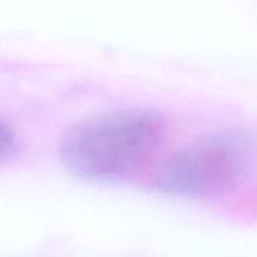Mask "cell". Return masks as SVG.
I'll return each instance as SVG.
<instances>
[{"instance_id": "6da1fadb", "label": "cell", "mask_w": 257, "mask_h": 257, "mask_svg": "<svg viewBox=\"0 0 257 257\" xmlns=\"http://www.w3.org/2000/svg\"><path fill=\"white\" fill-rule=\"evenodd\" d=\"M166 120L150 109H123L77 123L65 132L60 158L75 176L125 182L140 175L162 147Z\"/></svg>"}, {"instance_id": "7a4b0ae2", "label": "cell", "mask_w": 257, "mask_h": 257, "mask_svg": "<svg viewBox=\"0 0 257 257\" xmlns=\"http://www.w3.org/2000/svg\"><path fill=\"white\" fill-rule=\"evenodd\" d=\"M256 145L250 133L226 130L206 135L173 153L156 176L166 193L213 198L236 190L255 168Z\"/></svg>"}, {"instance_id": "3957f363", "label": "cell", "mask_w": 257, "mask_h": 257, "mask_svg": "<svg viewBox=\"0 0 257 257\" xmlns=\"http://www.w3.org/2000/svg\"><path fill=\"white\" fill-rule=\"evenodd\" d=\"M17 151V137L7 122L0 118V166L10 160Z\"/></svg>"}]
</instances>
